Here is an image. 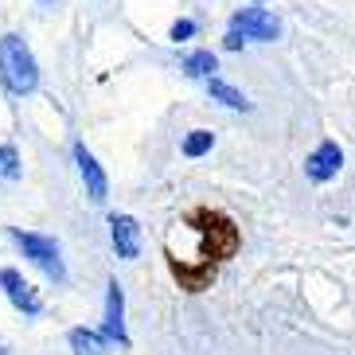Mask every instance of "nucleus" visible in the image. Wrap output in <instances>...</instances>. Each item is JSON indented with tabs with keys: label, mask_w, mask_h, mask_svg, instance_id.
<instances>
[{
	"label": "nucleus",
	"mask_w": 355,
	"mask_h": 355,
	"mask_svg": "<svg viewBox=\"0 0 355 355\" xmlns=\"http://www.w3.org/2000/svg\"><path fill=\"white\" fill-rule=\"evenodd\" d=\"M180 230L196 242V250L191 254H168V270H172V277L180 282V289L203 293L215 282V270L239 254L242 234H239V227H234L230 215L211 211V207H196L188 219L180 223Z\"/></svg>",
	"instance_id": "obj_1"
},
{
	"label": "nucleus",
	"mask_w": 355,
	"mask_h": 355,
	"mask_svg": "<svg viewBox=\"0 0 355 355\" xmlns=\"http://www.w3.org/2000/svg\"><path fill=\"white\" fill-rule=\"evenodd\" d=\"M0 86L8 94H32L40 86V67H35L32 51L20 35H4L0 40Z\"/></svg>",
	"instance_id": "obj_2"
},
{
	"label": "nucleus",
	"mask_w": 355,
	"mask_h": 355,
	"mask_svg": "<svg viewBox=\"0 0 355 355\" xmlns=\"http://www.w3.org/2000/svg\"><path fill=\"white\" fill-rule=\"evenodd\" d=\"M12 239H16V246L24 250V258H32L35 266H40L47 277H55V282H67V270H63V254H59V242L55 239H43V234H28V230L12 227Z\"/></svg>",
	"instance_id": "obj_3"
},
{
	"label": "nucleus",
	"mask_w": 355,
	"mask_h": 355,
	"mask_svg": "<svg viewBox=\"0 0 355 355\" xmlns=\"http://www.w3.org/2000/svg\"><path fill=\"white\" fill-rule=\"evenodd\" d=\"M230 28H239V32L254 43H273L282 35V20L266 8H239L230 16Z\"/></svg>",
	"instance_id": "obj_4"
},
{
	"label": "nucleus",
	"mask_w": 355,
	"mask_h": 355,
	"mask_svg": "<svg viewBox=\"0 0 355 355\" xmlns=\"http://www.w3.org/2000/svg\"><path fill=\"white\" fill-rule=\"evenodd\" d=\"M344 168V148L336 145V141H320V145L304 157V176L313 180V184H328Z\"/></svg>",
	"instance_id": "obj_5"
},
{
	"label": "nucleus",
	"mask_w": 355,
	"mask_h": 355,
	"mask_svg": "<svg viewBox=\"0 0 355 355\" xmlns=\"http://www.w3.org/2000/svg\"><path fill=\"white\" fill-rule=\"evenodd\" d=\"M102 332L110 340H117L121 347H129V332H125V293L117 285V277L110 282L105 289V320H102Z\"/></svg>",
	"instance_id": "obj_6"
},
{
	"label": "nucleus",
	"mask_w": 355,
	"mask_h": 355,
	"mask_svg": "<svg viewBox=\"0 0 355 355\" xmlns=\"http://www.w3.org/2000/svg\"><path fill=\"white\" fill-rule=\"evenodd\" d=\"M74 164H78V172H83V184H86V196H90V203H105L110 180H105L102 164L94 160V153H90L86 145H74Z\"/></svg>",
	"instance_id": "obj_7"
},
{
	"label": "nucleus",
	"mask_w": 355,
	"mask_h": 355,
	"mask_svg": "<svg viewBox=\"0 0 355 355\" xmlns=\"http://www.w3.org/2000/svg\"><path fill=\"white\" fill-rule=\"evenodd\" d=\"M0 289L8 293V301L16 304L20 313H28V316H40L43 301H40V293H35L32 285L24 282V273H16V270H0Z\"/></svg>",
	"instance_id": "obj_8"
},
{
	"label": "nucleus",
	"mask_w": 355,
	"mask_h": 355,
	"mask_svg": "<svg viewBox=\"0 0 355 355\" xmlns=\"http://www.w3.org/2000/svg\"><path fill=\"white\" fill-rule=\"evenodd\" d=\"M110 239H114L117 258L133 261L141 254V227H137L133 215H110Z\"/></svg>",
	"instance_id": "obj_9"
},
{
	"label": "nucleus",
	"mask_w": 355,
	"mask_h": 355,
	"mask_svg": "<svg viewBox=\"0 0 355 355\" xmlns=\"http://www.w3.org/2000/svg\"><path fill=\"white\" fill-rule=\"evenodd\" d=\"M67 340H71V352H74V355H110V347H105V340H110V336H105V332L74 328Z\"/></svg>",
	"instance_id": "obj_10"
},
{
	"label": "nucleus",
	"mask_w": 355,
	"mask_h": 355,
	"mask_svg": "<svg viewBox=\"0 0 355 355\" xmlns=\"http://www.w3.org/2000/svg\"><path fill=\"white\" fill-rule=\"evenodd\" d=\"M207 94L215 98V102H223L227 110H242V114H246V110H254L250 98L242 94V90H234L230 83H223V78H207Z\"/></svg>",
	"instance_id": "obj_11"
},
{
	"label": "nucleus",
	"mask_w": 355,
	"mask_h": 355,
	"mask_svg": "<svg viewBox=\"0 0 355 355\" xmlns=\"http://www.w3.org/2000/svg\"><path fill=\"white\" fill-rule=\"evenodd\" d=\"M184 71H188L191 78H215L219 59H215V51H191L188 59H184Z\"/></svg>",
	"instance_id": "obj_12"
},
{
	"label": "nucleus",
	"mask_w": 355,
	"mask_h": 355,
	"mask_svg": "<svg viewBox=\"0 0 355 355\" xmlns=\"http://www.w3.org/2000/svg\"><path fill=\"white\" fill-rule=\"evenodd\" d=\"M211 145H215V133L191 129V133L184 137V157H203V153H211Z\"/></svg>",
	"instance_id": "obj_13"
},
{
	"label": "nucleus",
	"mask_w": 355,
	"mask_h": 355,
	"mask_svg": "<svg viewBox=\"0 0 355 355\" xmlns=\"http://www.w3.org/2000/svg\"><path fill=\"white\" fill-rule=\"evenodd\" d=\"M20 153H16V148L12 145H0V176L4 180H20Z\"/></svg>",
	"instance_id": "obj_14"
},
{
	"label": "nucleus",
	"mask_w": 355,
	"mask_h": 355,
	"mask_svg": "<svg viewBox=\"0 0 355 355\" xmlns=\"http://www.w3.org/2000/svg\"><path fill=\"white\" fill-rule=\"evenodd\" d=\"M191 35H196V24H191V20H176V24H172V40H191Z\"/></svg>",
	"instance_id": "obj_15"
},
{
	"label": "nucleus",
	"mask_w": 355,
	"mask_h": 355,
	"mask_svg": "<svg viewBox=\"0 0 355 355\" xmlns=\"http://www.w3.org/2000/svg\"><path fill=\"white\" fill-rule=\"evenodd\" d=\"M242 43H246V35H242L239 28H230V32H227V40H223V47H227V51H239Z\"/></svg>",
	"instance_id": "obj_16"
},
{
	"label": "nucleus",
	"mask_w": 355,
	"mask_h": 355,
	"mask_svg": "<svg viewBox=\"0 0 355 355\" xmlns=\"http://www.w3.org/2000/svg\"><path fill=\"white\" fill-rule=\"evenodd\" d=\"M0 355H4V352H0Z\"/></svg>",
	"instance_id": "obj_17"
}]
</instances>
